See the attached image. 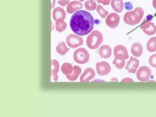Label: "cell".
<instances>
[{
  "instance_id": "1",
  "label": "cell",
  "mask_w": 156,
  "mask_h": 117,
  "mask_svg": "<svg viewBox=\"0 0 156 117\" xmlns=\"http://www.w3.org/2000/svg\"><path fill=\"white\" fill-rule=\"evenodd\" d=\"M94 20L91 13L84 10L75 13L70 20V27L73 32L78 35H86L92 31Z\"/></svg>"
},
{
  "instance_id": "2",
  "label": "cell",
  "mask_w": 156,
  "mask_h": 117,
  "mask_svg": "<svg viewBox=\"0 0 156 117\" xmlns=\"http://www.w3.org/2000/svg\"><path fill=\"white\" fill-rule=\"evenodd\" d=\"M103 41V35L99 31L96 30L87 37V44L89 48L94 49L98 48Z\"/></svg>"
},
{
  "instance_id": "3",
  "label": "cell",
  "mask_w": 156,
  "mask_h": 117,
  "mask_svg": "<svg viewBox=\"0 0 156 117\" xmlns=\"http://www.w3.org/2000/svg\"><path fill=\"white\" fill-rule=\"evenodd\" d=\"M73 58L76 63L80 64H85L89 60V53L85 48H79L75 51Z\"/></svg>"
},
{
  "instance_id": "4",
  "label": "cell",
  "mask_w": 156,
  "mask_h": 117,
  "mask_svg": "<svg viewBox=\"0 0 156 117\" xmlns=\"http://www.w3.org/2000/svg\"><path fill=\"white\" fill-rule=\"evenodd\" d=\"M143 13L140 12H137L127 13L125 16V22L128 24L134 25L139 23L142 18Z\"/></svg>"
},
{
  "instance_id": "5",
  "label": "cell",
  "mask_w": 156,
  "mask_h": 117,
  "mask_svg": "<svg viewBox=\"0 0 156 117\" xmlns=\"http://www.w3.org/2000/svg\"><path fill=\"white\" fill-rule=\"evenodd\" d=\"M115 58L120 60H125L129 58L128 53L126 48L122 45H118L114 50Z\"/></svg>"
},
{
  "instance_id": "6",
  "label": "cell",
  "mask_w": 156,
  "mask_h": 117,
  "mask_svg": "<svg viewBox=\"0 0 156 117\" xmlns=\"http://www.w3.org/2000/svg\"><path fill=\"white\" fill-rule=\"evenodd\" d=\"M151 74V70L148 67L142 66L140 67L136 73L137 78L140 81H146L149 79Z\"/></svg>"
},
{
  "instance_id": "7",
  "label": "cell",
  "mask_w": 156,
  "mask_h": 117,
  "mask_svg": "<svg viewBox=\"0 0 156 117\" xmlns=\"http://www.w3.org/2000/svg\"><path fill=\"white\" fill-rule=\"evenodd\" d=\"M66 43L72 48H76L83 44V39L81 37L75 34L69 35L66 39Z\"/></svg>"
},
{
  "instance_id": "8",
  "label": "cell",
  "mask_w": 156,
  "mask_h": 117,
  "mask_svg": "<svg viewBox=\"0 0 156 117\" xmlns=\"http://www.w3.org/2000/svg\"><path fill=\"white\" fill-rule=\"evenodd\" d=\"M110 65L106 61L98 62L96 64V70L98 74L100 76L108 75L111 71Z\"/></svg>"
},
{
  "instance_id": "9",
  "label": "cell",
  "mask_w": 156,
  "mask_h": 117,
  "mask_svg": "<svg viewBox=\"0 0 156 117\" xmlns=\"http://www.w3.org/2000/svg\"><path fill=\"white\" fill-rule=\"evenodd\" d=\"M139 65V61L137 58L133 57H130V59L128 62L126 67V69L129 73H135Z\"/></svg>"
},
{
  "instance_id": "10",
  "label": "cell",
  "mask_w": 156,
  "mask_h": 117,
  "mask_svg": "<svg viewBox=\"0 0 156 117\" xmlns=\"http://www.w3.org/2000/svg\"><path fill=\"white\" fill-rule=\"evenodd\" d=\"M95 76L94 70L92 68H87L80 77L81 82H88L93 79Z\"/></svg>"
},
{
  "instance_id": "11",
  "label": "cell",
  "mask_w": 156,
  "mask_h": 117,
  "mask_svg": "<svg viewBox=\"0 0 156 117\" xmlns=\"http://www.w3.org/2000/svg\"><path fill=\"white\" fill-rule=\"evenodd\" d=\"M119 21V17L118 15L116 14L112 13L108 16L106 20V22L107 24L109 27L115 28L117 26Z\"/></svg>"
},
{
  "instance_id": "12",
  "label": "cell",
  "mask_w": 156,
  "mask_h": 117,
  "mask_svg": "<svg viewBox=\"0 0 156 117\" xmlns=\"http://www.w3.org/2000/svg\"><path fill=\"white\" fill-rule=\"evenodd\" d=\"M66 14L63 9L61 7H57L54 9L53 12V17L54 20L57 21L59 20H64L65 19Z\"/></svg>"
},
{
  "instance_id": "13",
  "label": "cell",
  "mask_w": 156,
  "mask_h": 117,
  "mask_svg": "<svg viewBox=\"0 0 156 117\" xmlns=\"http://www.w3.org/2000/svg\"><path fill=\"white\" fill-rule=\"evenodd\" d=\"M99 53L100 56L103 58H109L112 55V48L107 45H104L100 48Z\"/></svg>"
},
{
  "instance_id": "14",
  "label": "cell",
  "mask_w": 156,
  "mask_h": 117,
  "mask_svg": "<svg viewBox=\"0 0 156 117\" xmlns=\"http://www.w3.org/2000/svg\"><path fill=\"white\" fill-rule=\"evenodd\" d=\"M131 52L135 57H140L143 53V47L142 45L139 42H136L133 44L131 48Z\"/></svg>"
},
{
  "instance_id": "15",
  "label": "cell",
  "mask_w": 156,
  "mask_h": 117,
  "mask_svg": "<svg viewBox=\"0 0 156 117\" xmlns=\"http://www.w3.org/2000/svg\"><path fill=\"white\" fill-rule=\"evenodd\" d=\"M141 28L147 34L152 35L156 32V27L152 23H146L144 25L141 26Z\"/></svg>"
},
{
  "instance_id": "16",
  "label": "cell",
  "mask_w": 156,
  "mask_h": 117,
  "mask_svg": "<svg viewBox=\"0 0 156 117\" xmlns=\"http://www.w3.org/2000/svg\"><path fill=\"white\" fill-rule=\"evenodd\" d=\"M83 7V4L80 2L73 1L70 3L67 7V12L68 13H73L75 11L81 9Z\"/></svg>"
},
{
  "instance_id": "17",
  "label": "cell",
  "mask_w": 156,
  "mask_h": 117,
  "mask_svg": "<svg viewBox=\"0 0 156 117\" xmlns=\"http://www.w3.org/2000/svg\"><path fill=\"white\" fill-rule=\"evenodd\" d=\"M59 64L57 60L53 59L51 61V73L53 76L54 80L57 81L58 80L57 73L59 71Z\"/></svg>"
},
{
  "instance_id": "18",
  "label": "cell",
  "mask_w": 156,
  "mask_h": 117,
  "mask_svg": "<svg viewBox=\"0 0 156 117\" xmlns=\"http://www.w3.org/2000/svg\"><path fill=\"white\" fill-rule=\"evenodd\" d=\"M81 72V68L78 66H75L73 67V70L72 74L67 76V79L71 81H74L77 79Z\"/></svg>"
},
{
  "instance_id": "19",
  "label": "cell",
  "mask_w": 156,
  "mask_h": 117,
  "mask_svg": "<svg viewBox=\"0 0 156 117\" xmlns=\"http://www.w3.org/2000/svg\"><path fill=\"white\" fill-rule=\"evenodd\" d=\"M147 49L150 52H154L156 51V37L151 38L147 43Z\"/></svg>"
},
{
  "instance_id": "20",
  "label": "cell",
  "mask_w": 156,
  "mask_h": 117,
  "mask_svg": "<svg viewBox=\"0 0 156 117\" xmlns=\"http://www.w3.org/2000/svg\"><path fill=\"white\" fill-rule=\"evenodd\" d=\"M57 53L62 55H65L69 50V48L66 47L64 42H60L59 45L56 47Z\"/></svg>"
},
{
  "instance_id": "21",
  "label": "cell",
  "mask_w": 156,
  "mask_h": 117,
  "mask_svg": "<svg viewBox=\"0 0 156 117\" xmlns=\"http://www.w3.org/2000/svg\"><path fill=\"white\" fill-rule=\"evenodd\" d=\"M73 70V67L70 63H66L62 66V71L65 75L68 76L72 74Z\"/></svg>"
},
{
  "instance_id": "22",
  "label": "cell",
  "mask_w": 156,
  "mask_h": 117,
  "mask_svg": "<svg viewBox=\"0 0 156 117\" xmlns=\"http://www.w3.org/2000/svg\"><path fill=\"white\" fill-rule=\"evenodd\" d=\"M67 27V24L63 20H59L56 21L55 23V28L57 31L62 32L64 31Z\"/></svg>"
},
{
  "instance_id": "23",
  "label": "cell",
  "mask_w": 156,
  "mask_h": 117,
  "mask_svg": "<svg viewBox=\"0 0 156 117\" xmlns=\"http://www.w3.org/2000/svg\"><path fill=\"white\" fill-rule=\"evenodd\" d=\"M113 64L118 69H122L125 66L126 61L125 60H120L115 58L114 61H113Z\"/></svg>"
},
{
  "instance_id": "24",
  "label": "cell",
  "mask_w": 156,
  "mask_h": 117,
  "mask_svg": "<svg viewBox=\"0 0 156 117\" xmlns=\"http://www.w3.org/2000/svg\"><path fill=\"white\" fill-rule=\"evenodd\" d=\"M96 4L94 2L91 1H87L85 3V6L87 10L92 11L94 10L96 8Z\"/></svg>"
},
{
  "instance_id": "25",
  "label": "cell",
  "mask_w": 156,
  "mask_h": 117,
  "mask_svg": "<svg viewBox=\"0 0 156 117\" xmlns=\"http://www.w3.org/2000/svg\"><path fill=\"white\" fill-rule=\"evenodd\" d=\"M149 62L151 66L156 68V54L152 55L150 57Z\"/></svg>"
},
{
  "instance_id": "26",
  "label": "cell",
  "mask_w": 156,
  "mask_h": 117,
  "mask_svg": "<svg viewBox=\"0 0 156 117\" xmlns=\"http://www.w3.org/2000/svg\"><path fill=\"white\" fill-rule=\"evenodd\" d=\"M101 7V6L100 5H98V7L97 8V11L98 12V14H99V15L101 16V17L104 18L106 16L107 12L104 11V10L102 9Z\"/></svg>"
},
{
  "instance_id": "27",
  "label": "cell",
  "mask_w": 156,
  "mask_h": 117,
  "mask_svg": "<svg viewBox=\"0 0 156 117\" xmlns=\"http://www.w3.org/2000/svg\"><path fill=\"white\" fill-rule=\"evenodd\" d=\"M69 2H70V1L69 0H60V1H58V2L59 4L61 5L62 6H64L65 5L67 4Z\"/></svg>"
},
{
  "instance_id": "28",
  "label": "cell",
  "mask_w": 156,
  "mask_h": 117,
  "mask_svg": "<svg viewBox=\"0 0 156 117\" xmlns=\"http://www.w3.org/2000/svg\"><path fill=\"white\" fill-rule=\"evenodd\" d=\"M122 81H124V82H126V81H128V82H130V81H133L132 79H131L127 78H125L124 79L122 80Z\"/></svg>"
},
{
  "instance_id": "29",
  "label": "cell",
  "mask_w": 156,
  "mask_h": 117,
  "mask_svg": "<svg viewBox=\"0 0 156 117\" xmlns=\"http://www.w3.org/2000/svg\"><path fill=\"white\" fill-rule=\"evenodd\" d=\"M55 0H52V8H54L55 5Z\"/></svg>"
},
{
  "instance_id": "30",
  "label": "cell",
  "mask_w": 156,
  "mask_h": 117,
  "mask_svg": "<svg viewBox=\"0 0 156 117\" xmlns=\"http://www.w3.org/2000/svg\"><path fill=\"white\" fill-rule=\"evenodd\" d=\"M80 1H82V2H83V1L84 0H80Z\"/></svg>"
}]
</instances>
